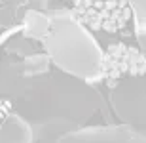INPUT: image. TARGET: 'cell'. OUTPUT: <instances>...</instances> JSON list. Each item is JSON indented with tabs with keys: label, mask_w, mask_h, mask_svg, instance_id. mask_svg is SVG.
<instances>
[{
	"label": "cell",
	"mask_w": 146,
	"mask_h": 143,
	"mask_svg": "<svg viewBox=\"0 0 146 143\" xmlns=\"http://www.w3.org/2000/svg\"><path fill=\"white\" fill-rule=\"evenodd\" d=\"M144 77L146 75V59L139 50L127 46L123 42L110 44L106 54L103 55V77L112 80L121 77Z\"/></svg>",
	"instance_id": "3957f363"
},
{
	"label": "cell",
	"mask_w": 146,
	"mask_h": 143,
	"mask_svg": "<svg viewBox=\"0 0 146 143\" xmlns=\"http://www.w3.org/2000/svg\"><path fill=\"white\" fill-rule=\"evenodd\" d=\"M53 61L65 71L84 78L103 77V52L78 21L65 17L46 40Z\"/></svg>",
	"instance_id": "6da1fadb"
},
{
	"label": "cell",
	"mask_w": 146,
	"mask_h": 143,
	"mask_svg": "<svg viewBox=\"0 0 146 143\" xmlns=\"http://www.w3.org/2000/svg\"><path fill=\"white\" fill-rule=\"evenodd\" d=\"M139 88L146 94V84L137 82ZM121 118L125 120H133V122H146V103H125V105H116Z\"/></svg>",
	"instance_id": "277c9868"
},
{
	"label": "cell",
	"mask_w": 146,
	"mask_h": 143,
	"mask_svg": "<svg viewBox=\"0 0 146 143\" xmlns=\"http://www.w3.org/2000/svg\"><path fill=\"white\" fill-rule=\"evenodd\" d=\"M137 38H139V44H141V54L146 59V25L137 29Z\"/></svg>",
	"instance_id": "52a82bcc"
},
{
	"label": "cell",
	"mask_w": 146,
	"mask_h": 143,
	"mask_svg": "<svg viewBox=\"0 0 146 143\" xmlns=\"http://www.w3.org/2000/svg\"><path fill=\"white\" fill-rule=\"evenodd\" d=\"M74 15L82 25L95 31L116 33L129 23V0H74Z\"/></svg>",
	"instance_id": "7a4b0ae2"
},
{
	"label": "cell",
	"mask_w": 146,
	"mask_h": 143,
	"mask_svg": "<svg viewBox=\"0 0 146 143\" xmlns=\"http://www.w3.org/2000/svg\"><path fill=\"white\" fill-rule=\"evenodd\" d=\"M10 115H11V103L6 97H0V128L10 118Z\"/></svg>",
	"instance_id": "8992f818"
},
{
	"label": "cell",
	"mask_w": 146,
	"mask_h": 143,
	"mask_svg": "<svg viewBox=\"0 0 146 143\" xmlns=\"http://www.w3.org/2000/svg\"><path fill=\"white\" fill-rule=\"evenodd\" d=\"M131 10L135 11V23L137 29L146 25V0H129Z\"/></svg>",
	"instance_id": "5b68a950"
}]
</instances>
